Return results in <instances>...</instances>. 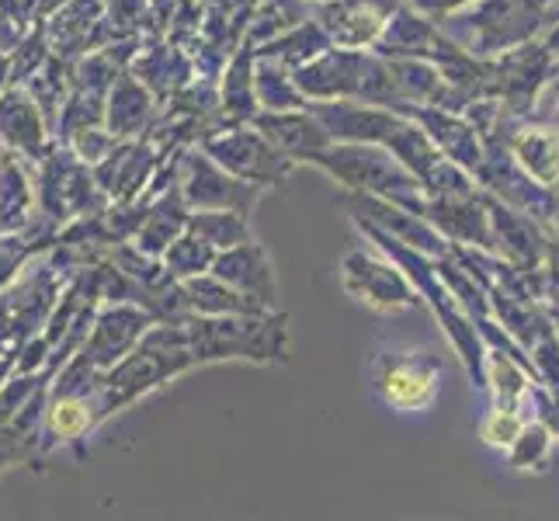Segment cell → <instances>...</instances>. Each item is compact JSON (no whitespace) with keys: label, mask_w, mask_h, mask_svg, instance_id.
<instances>
[{"label":"cell","mask_w":559,"mask_h":521,"mask_svg":"<svg viewBox=\"0 0 559 521\" xmlns=\"http://www.w3.org/2000/svg\"><path fill=\"white\" fill-rule=\"evenodd\" d=\"M535 379L525 372L522 362H514L504 352H487V390L493 396V407L525 411Z\"/></svg>","instance_id":"8fae6325"},{"label":"cell","mask_w":559,"mask_h":521,"mask_svg":"<svg viewBox=\"0 0 559 521\" xmlns=\"http://www.w3.org/2000/svg\"><path fill=\"white\" fill-rule=\"evenodd\" d=\"M212 275L223 279L229 288H237V293L250 296L254 303H261L264 310L272 313L282 310V285L275 275V264L254 240L219 254L216 264H212Z\"/></svg>","instance_id":"52a82bcc"},{"label":"cell","mask_w":559,"mask_h":521,"mask_svg":"<svg viewBox=\"0 0 559 521\" xmlns=\"http://www.w3.org/2000/svg\"><path fill=\"white\" fill-rule=\"evenodd\" d=\"M556 223H559V205H556Z\"/></svg>","instance_id":"d6986e66"},{"label":"cell","mask_w":559,"mask_h":521,"mask_svg":"<svg viewBox=\"0 0 559 521\" xmlns=\"http://www.w3.org/2000/svg\"><path fill=\"white\" fill-rule=\"evenodd\" d=\"M341 285L344 293L355 296L376 313H400L420 303L417 288L393 261H379L372 254H365V250H352L341 261Z\"/></svg>","instance_id":"277c9868"},{"label":"cell","mask_w":559,"mask_h":521,"mask_svg":"<svg viewBox=\"0 0 559 521\" xmlns=\"http://www.w3.org/2000/svg\"><path fill=\"white\" fill-rule=\"evenodd\" d=\"M313 164L326 167L337 181H344L348 188H358L361 196L365 191H369V196H385L396 205H407L411 202L407 191L420 185L403 167H396L390 157H382V153H372V150H361V146L334 150V153L323 150L320 157H313Z\"/></svg>","instance_id":"8992f818"},{"label":"cell","mask_w":559,"mask_h":521,"mask_svg":"<svg viewBox=\"0 0 559 521\" xmlns=\"http://www.w3.org/2000/svg\"><path fill=\"white\" fill-rule=\"evenodd\" d=\"M216 258L219 254L205 240H199L195 234H185L164 250V268H167V275L175 282H191L199 275H209L212 264H216Z\"/></svg>","instance_id":"5bb4252c"},{"label":"cell","mask_w":559,"mask_h":521,"mask_svg":"<svg viewBox=\"0 0 559 521\" xmlns=\"http://www.w3.org/2000/svg\"><path fill=\"white\" fill-rule=\"evenodd\" d=\"M195 365L212 362H288V317L285 310L264 317H188L185 320Z\"/></svg>","instance_id":"7a4b0ae2"},{"label":"cell","mask_w":559,"mask_h":521,"mask_svg":"<svg viewBox=\"0 0 559 521\" xmlns=\"http://www.w3.org/2000/svg\"><path fill=\"white\" fill-rule=\"evenodd\" d=\"M525 424H528L525 411L490 407L487 417L479 421V441H484V446H490V449L508 452V449L514 446V441H518V435L525 431Z\"/></svg>","instance_id":"e0dca14e"},{"label":"cell","mask_w":559,"mask_h":521,"mask_svg":"<svg viewBox=\"0 0 559 521\" xmlns=\"http://www.w3.org/2000/svg\"><path fill=\"white\" fill-rule=\"evenodd\" d=\"M358 223H361L365 234L379 244L382 254H390V261L411 279L420 303L435 313V320L441 323V331H445V338L452 341L473 390H487V344L473 327V320L462 313V306L455 303V296L449 293L445 279H441V272H438V261H431L428 254H420V250H414L407 244L393 240L390 234H382V229H376L372 223H365V220H358Z\"/></svg>","instance_id":"6da1fadb"},{"label":"cell","mask_w":559,"mask_h":521,"mask_svg":"<svg viewBox=\"0 0 559 521\" xmlns=\"http://www.w3.org/2000/svg\"><path fill=\"white\" fill-rule=\"evenodd\" d=\"M441 369L445 362L435 352H385L372 362V386L385 407L417 414L438 400Z\"/></svg>","instance_id":"3957f363"},{"label":"cell","mask_w":559,"mask_h":521,"mask_svg":"<svg viewBox=\"0 0 559 521\" xmlns=\"http://www.w3.org/2000/svg\"><path fill=\"white\" fill-rule=\"evenodd\" d=\"M514 157L522 161V167L543 188L559 181V143L546 137V132H525V137H518Z\"/></svg>","instance_id":"9a60e30c"},{"label":"cell","mask_w":559,"mask_h":521,"mask_svg":"<svg viewBox=\"0 0 559 521\" xmlns=\"http://www.w3.org/2000/svg\"><path fill=\"white\" fill-rule=\"evenodd\" d=\"M153 323H157V317H153L146 306H136V303L98 306V317H94L91 334L76 355H84L87 365H94L98 372H108L122 358H129L132 352H136Z\"/></svg>","instance_id":"5b68a950"},{"label":"cell","mask_w":559,"mask_h":521,"mask_svg":"<svg viewBox=\"0 0 559 521\" xmlns=\"http://www.w3.org/2000/svg\"><path fill=\"white\" fill-rule=\"evenodd\" d=\"M181 285H185V299H188L191 317H264V313H272L250 296L229 288L212 272L191 279V282H181Z\"/></svg>","instance_id":"30bf717a"},{"label":"cell","mask_w":559,"mask_h":521,"mask_svg":"<svg viewBox=\"0 0 559 521\" xmlns=\"http://www.w3.org/2000/svg\"><path fill=\"white\" fill-rule=\"evenodd\" d=\"M216 153V161L229 170L243 178L247 185H275L285 178V157L275 153L267 143L261 140H250V137H234V140H223V143H212L209 146Z\"/></svg>","instance_id":"9c48e42d"},{"label":"cell","mask_w":559,"mask_h":521,"mask_svg":"<svg viewBox=\"0 0 559 521\" xmlns=\"http://www.w3.org/2000/svg\"><path fill=\"white\" fill-rule=\"evenodd\" d=\"M532 365H535V376L546 390L559 393V331H552L532 347Z\"/></svg>","instance_id":"ac0fdd59"},{"label":"cell","mask_w":559,"mask_h":521,"mask_svg":"<svg viewBox=\"0 0 559 521\" xmlns=\"http://www.w3.org/2000/svg\"><path fill=\"white\" fill-rule=\"evenodd\" d=\"M549 449H552V431L546 428L543 421L528 417L525 431L518 435V441L508 449V462L514 470H522V473H532V470L543 473L546 462H549Z\"/></svg>","instance_id":"2e32d148"},{"label":"cell","mask_w":559,"mask_h":521,"mask_svg":"<svg viewBox=\"0 0 559 521\" xmlns=\"http://www.w3.org/2000/svg\"><path fill=\"white\" fill-rule=\"evenodd\" d=\"M188 234H195L199 240H205L216 254H226V250L250 244V229L240 212H226V209H202L191 216Z\"/></svg>","instance_id":"4fadbf2b"},{"label":"cell","mask_w":559,"mask_h":521,"mask_svg":"<svg viewBox=\"0 0 559 521\" xmlns=\"http://www.w3.org/2000/svg\"><path fill=\"white\" fill-rule=\"evenodd\" d=\"M185 199L199 209H226L247 216L250 205L258 202V185H247L240 178H226L209 161L195 157L188 164V181H185Z\"/></svg>","instance_id":"ba28073f"},{"label":"cell","mask_w":559,"mask_h":521,"mask_svg":"<svg viewBox=\"0 0 559 521\" xmlns=\"http://www.w3.org/2000/svg\"><path fill=\"white\" fill-rule=\"evenodd\" d=\"M191 223V216L185 212V202L175 196V199H164L157 209L150 212V216L143 220V226H140V254H146V258H160L164 250L175 244L178 237H185L181 229Z\"/></svg>","instance_id":"7c38bea8"}]
</instances>
